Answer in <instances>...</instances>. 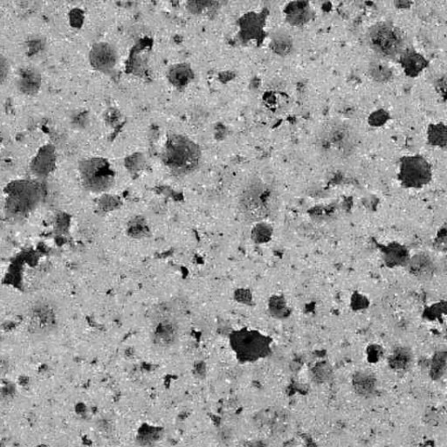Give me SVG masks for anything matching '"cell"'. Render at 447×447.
<instances>
[{
    "label": "cell",
    "mask_w": 447,
    "mask_h": 447,
    "mask_svg": "<svg viewBox=\"0 0 447 447\" xmlns=\"http://www.w3.org/2000/svg\"><path fill=\"white\" fill-rule=\"evenodd\" d=\"M358 145L357 131L350 124L339 119L326 121L314 133V147L318 156L329 164L350 159Z\"/></svg>",
    "instance_id": "cell-1"
},
{
    "label": "cell",
    "mask_w": 447,
    "mask_h": 447,
    "mask_svg": "<svg viewBox=\"0 0 447 447\" xmlns=\"http://www.w3.org/2000/svg\"><path fill=\"white\" fill-rule=\"evenodd\" d=\"M276 203L273 187L261 179H252L240 193L241 210L255 222L264 221L269 216Z\"/></svg>",
    "instance_id": "cell-2"
},
{
    "label": "cell",
    "mask_w": 447,
    "mask_h": 447,
    "mask_svg": "<svg viewBox=\"0 0 447 447\" xmlns=\"http://www.w3.org/2000/svg\"><path fill=\"white\" fill-rule=\"evenodd\" d=\"M369 47L377 56L394 60L406 51L405 35L391 22H377L369 27L367 34Z\"/></svg>",
    "instance_id": "cell-3"
},
{
    "label": "cell",
    "mask_w": 447,
    "mask_h": 447,
    "mask_svg": "<svg viewBox=\"0 0 447 447\" xmlns=\"http://www.w3.org/2000/svg\"><path fill=\"white\" fill-rule=\"evenodd\" d=\"M229 342L233 353L243 362H254L266 357L272 348V339L269 336L247 328L231 333Z\"/></svg>",
    "instance_id": "cell-4"
},
{
    "label": "cell",
    "mask_w": 447,
    "mask_h": 447,
    "mask_svg": "<svg viewBox=\"0 0 447 447\" xmlns=\"http://www.w3.org/2000/svg\"><path fill=\"white\" fill-rule=\"evenodd\" d=\"M162 157L164 164L171 170L187 172L199 163L200 150L188 138L176 135L168 139Z\"/></svg>",
    "instance_id": "cell-5"
},
{
    "label": "cell",
    "mask_w": 447,
    "mask_h": 447,
    "mask_svg": "<svg viewBox=\"0 0 447 447\" xmlns=\"http://www.w3.org/2000/svg\"><path fill=\"white\" fill-rule=\"evenodd\" d=\"M60 320V313L56 304L49 300H40L32 304L29 310L28 331L35 336H49L56 332Z\"/></svg>",
    "instance_id": "cell-6"
},
{
    "label": "cell",
    "mask_w": 447,
    "mask_h": 447,
    "mask_svg": "<svg viewBox=\"0 0 447 447\" xmlns=\"http://www.w3.org/2000/svg\"><path fill=\"white\" fill-rule=\"evenodd\" d=\"M432 175L430 163L422 156H405L399 161L398 178L405 188H423L430 184Z\"/></svg>",
    "instance_id": "cell-7"
},
{
    "label": "cell",
    "mask_w": 447,
    "mask_h": 447,
    "mask_svg": "<svg viewBox=\"0 0 447 447\" xmlns=\"http://www.w3.org/2000/svg\"><path fill=\"white\" fill-rule=\"evenodd\" d=\"M80 169L84 178L94 185L107 184L113 175L111 164L101 157L83 160Z\"/></svg>",
    "instance_id": "cell-8"
},
{
    "label": "cell",
    "mask_w": 447,
    "mask_h": 447,
    "mask_svg": "<svg viewBox=\"0 0 447 447\" xmlns=\"http://www.w3.org/2000/svg\"><path fill=\"white\" fill-rule=\"evenodd\" d=\"M178 336V324L174 318L164 317L153 325L152 338L157 346L171 347L177 343Z\"/></svg>",
    "instance_id": "cell-9"
},
{
    "label": "cell",
    "mask_w": 447,
    "mask_h": 447,
    "mask_svg": "<svg viewBox=\"0 0 447 447\" xmlns=\"http://www.w3.org/2000/svg\"><path fill=\"white\" fill-rule=\"evenodd\" d=\"M116 50L109 43L99 42L90 50V63L99 71H111L116 64Z\"/></svg>",
    "instance_id": "cell-10"
},
{
    "label": "cell",
    "mask_w": 447,
    "mask_h": 447,
    "mask_svg": "<svg viewBox=\"0 0 447 447\" xmlns=\"http://www.w3.org/2000/svg\"><path fill=\"white\" fill-rule=\"evenodd\" d=\"M406 269L410 276L420 281L430 280L434 276L436 266L434 258L427 252H419L412 255Z\"/></svg>",
    "instance_id": "cell-11"
},
{
    "label": "cell",
    "mask_w": 447,
    "mask_h": 447,
    "mask_svg": "<svg viewBox=\"0 0 447 447\" xmlns=\"http://www.w3.org/2000/svg\"><path fill=\"white\" fill-rule=\"evenodd\" d=\"M383 258L388 269H396L408 267L412 255L409 249L401 243H392L384 245Z\"/></svg>",
    "instance_id": "cell-12"
},
{
    "label": "cell",
    "mask_w": 447,
    "mask_h": 447,
    "mask_svg": "<svg viewBox=\"0 0 447 447\" xmlns=\"http://www.w3.org/2000/svg\"><path fill=\"white\" fill-rule=\"evenodd\" d=\"M56 164V152L53 146L46 145L39 150L32 161V170L39 176L49 174Z\"/></svg>",
    "instance_id": "cell-13"
},
{
    "label": "cell",
    "mask_w": 447,
    "mask_h": 447,
    "mask_svg": "<svg viewBox=\"0 0 447 447\" xmlns=\"http://www.w3.org/2000/svg\"><path fill=\"white\" fill-rule=\"evenodd\" d=\"M42 77L35 68L25 67L20 69L17 76V86L22 93L32 95L38 92Z\"/></svg>",
    "instance_id": "cell-14"
},
{
    "label": "cell",
    "mask_w": 447,
    "mask_h": 447,
    "mask_svg": "<svg viewBox=\"0 0 447 447\" xmlns=\"http://www.w3.org/2000/svg\"><path fill=\"white\" fill-rule=\"evenodd\" d=\"M398 61L404 68L406 74L412 77L419 75L427 67L428 64L427 59L415 51L408 49L399 58Z\"/></svg>",
    "instance_id": "cell-15"
},
{
    "label": "cell",
    "mask_w": 447,
    "mask_h": 447,
    "mask_svg": "<svg viewBox=\"0 0 447 447\" xmlns=\"http://www.w3.org/2000/svg\"><path fill=\"white\" fill-rule=\"evenodd\" d=\"M412 362V351L405 346L395 348L388 357V364H389L390 367L397 372L408 371Z\"/></svg>",
    "instance_id": "cell-16"
},
{
    "label": "cell",
    "mask_w": 447,
    "mask_h": 447,
    "mask_svg": "<svg viewBox=\"0 0 447 447\" xmlns=\"http://www.w3.org/2000/svg\"><path fill=\"white\" fill-rule=\"evenodd\" d=\"M267 311L271 317L276 320H287L291 317L292 310L283 295H271L267 300Z\"/></svg>",
    "instance_id": "cell-17"
},
{
    "label": "cell",
    "mask_w": 447,
    "mask_h": 447,
    "mask_svg": "<svg viewBox=\"0 0 447 447\" xmlns=\"http://www.w3.org/2000/svg\"><path fill=\"white\" fill-rule=\"evenodd\" d=\"M355 391L361 396H369L372 393L376 387L375 376L367 371H360L355 374L353 379Z\"/></svg>",
    "instance_id": "cell-18"
},
{
    "label": "cell",
    "mask_w": 447,
    "mask_h": 447,
    "mask_svg": "<svg viewBox=\"0 0 447 447\" xmlns=\"http://www.w3.org/2000/svg\"><path fill=\"white\" fill-rule=\"evenodd\" d=\"M274 228L272 223L267 221L255 222L252 226L250 237L252 243L257 245H265L272 240Z\"/></svg>",
    "instance_id": "cell-19"
},
{
    "label": "cell",
    "mask_w": 447,
    "mask_h": 447,
    "mask_svg": "<svg viewBox=\"0 0 447 447\" xmlns=\"http://www.w3.org/2000/svg\"><path fill=\"white\" fill-rule=\"evenodd\" d=\"M192 73L188 66L177 64L173 66L168 73V78L173 85L184 87L192 79Z\"/></svg>",
    "instance_id": "cell-20"
},
{
    "label": "cell",
    "mask_w": 447,
    "mask_h": 447,
    "mask_svg": "<svg viewBox=\"0 0 447 447\" xmlns=\"http://www.w3.org/2000/svg\"><path fill=\"white\" fill-rule=\"evenodd\" d=\"M428 141L438 147L447 146V127L442 123L434 124L428 130Z\"/></svg>",
    "instance_id": "cell-21"
},
{
    "label": "cell",
    "mask_w": 447,
    "mask_h": 447,
    "mask_svg": "<svg viewBox=\"0 0 447 447\" xmlns=\"http://www.w3.org/2000/svg\"><path fill=\"white\" fill-rule=\"evenodd\" d=\"M369 71L372 78L380 82H387L392 75L391 69L380 61L371 62Z\"/></svg>",
    "instance_id": "cell-22"
},
{
    "label": "cell",
    "mask_w": 447,
    "mask_h": 447,
    "mask_svg": "<svg viewBox=\"0 0 447 447\" xmlns=\"http://www.w3.org/2000/svg\"><path fill=\"white\" fill-rule=\"evenodd\" d=\"M312 376L317 383L324 384L331 380L333 375V369L328 362H317L312 369Z\"/></svg>",
    "instance_id": "cell-23"
},
{
    "label": "cell",
    "mask_w": 447,
    "mask_h": 447,
    "mask_svg": "<svg viewBox=\"0 0 447 447\" xmlns=\"http://www.w3.org/2000/svg\"><path fill=\"white\" fill-rule=\"evenodd\" d=\"M447 316V302L441 300L432 303L424 311V317L429 321H438Z\"/></svg>",
    "instance_id": "cell-24"
},
{
    "label": "cell",
    "mask_w": 447,
    "mask_h": 447,
    "mask_svg": "<svg viewBox=\"0 0 447 447\" xmlns=\"http://www.w3.org/2000/svg\"><path fill=\"white\" fill-rule=\"evenodd\" d=\"M350 309L354 312H364V311L369 309L371 305L369 298L360 292H354L350 298Z\"/></svg>",
    "instance_id": "cell-25"
},
{
    "label": "cell",
    "mask_w": 447,
    "mask_h": 447,
    "mask_svg": "<svg viewBox=\"0 0 447 447\" xmlns=\"http://www.w3.org/2000/svg\"><path fill=\"white\" fill-rule=\"evenodd\" d=\"M432 245L437 252H447V221L439 227L436 233Z\"/></svg>",
    "instance_id": "cell-26"
},
{
    "label": "cell",
    "mask_w": 447,
    "mask_h": 447,
    "mask_svg": "<svg viewBox=\"0 0 447 447\" xmlns=\"http://www.w3.org/2000/svg\"><path fill=\"white\" fill-rule=\"evenodd\" d=\"M233 299L237 303L243 306H252L254 303V295L250 289L247 288H237L233 292Z\"/></svg>",
    "instance_id": "cell-27"
},
{
    "label": "cell",
    "mask_w": 447,
    "mask_h": 447,
    "mask_svg": "<svg viewBox=\"0 0 447 447\" xmlns=\"http://www.w3.org/2000/svg\"><path fill=\"white\" fill-rule=\"evenodd\" d=\"M367 357L369 362H376L379 361L384 354V350L382 346H380L379 344H369L367 348Z\"/></svg>",
    "instance_id": "cell-28"
},
{
    "label": "cell",
    "mask_w": 447,
    "mask_h": 447,
    "mask_svg": "<svg viewBox=\"0 0 447 447\" xmlns=\"http://www.w3.org/2000/svg\"><path fill=\"white\" fill-rule=\"evenodd\" d=\"M8 74V63H7V61L4 56H1V60H0V75H1V82H4L6 77Z\"/></svg>",
    "instance_id": "cell-29"
}]
</instances>
